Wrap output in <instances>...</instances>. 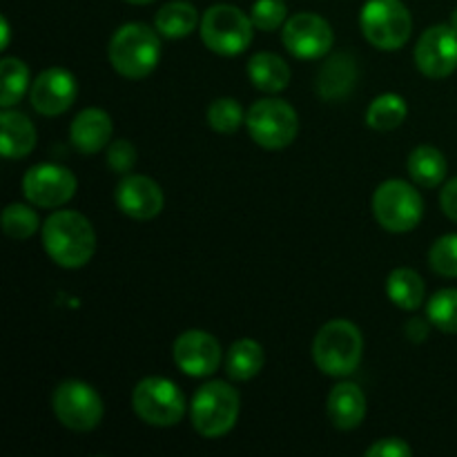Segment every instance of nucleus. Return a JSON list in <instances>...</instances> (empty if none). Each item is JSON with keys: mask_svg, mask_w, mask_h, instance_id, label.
I'll list each match as a JSON object with an SVG mask.
<instances>
[{"mask_svg": "<svg viewBox=\"0 0 457 457\" xmlns=\"http://www.w3.org/2000/svg\"><path fill=\"white\" fill-rule=\"evenodd\" d=\"M373 214L388 232H411L424 217V199L409 181L391 179L384 181L373 195Z\"/></svg>", "mask_w": 457, "mask_h": 457, "instance_id": "7", "label": "nucleus"}, {"mask_svg": "<svg viewBox=\"0 0 457 457\" xmlns=\"http://www.w3.org/2000/svg\"><path fill=\"white\" fill-rule=\"evenodd\" d=\"M427 317L437 330L457 335V288H445L428 299Z\"/></svg>", "mask_w": 457, "mask_h": 457, "instance_id": "28", "label": "nucleus"}, {"mask_svg": "<svg viewBox=\"0 0 457 457\" xmlns=\"http://www.w3.org/2000/svg\"><path fill=\"white\" fill-rule=\"evenodd\" d=\"M79 85L71 71L62 67H49L40 71L29 87V103L38 114L61 116L74 105Z\"/></svg>", "mask_w": 457, "mask_h": 457, "instance_id": "14", "label": "nucleus"}, {"mask_svg": "<svg viewBox=\"0 0 457 457\" xmlns=\"http://www.w3.org/2000/svg\"><path fill=\"white\" fill-rule=\"evenodd\" d=\"M428 317L427 320H422V317H413V320L406 324V335H409L411 342H424V339L428 337Z\"/></svg>", "mask_w": 457, "mask_h": 457, "instance_id": "36", "label": "nucleus"}, {"mask_svg": "<svg viewBox=\"0 0 457 457\" xmlns=\"http://www.w3.org/2000/svg\"><path fill=\"white\" fill-rule=\"evenodd\" d=\"M415 65L428 79H446L457 70V31L451 25H433L415 45Z\"/></svg>", "mask_w": 457, "mask_h": 457, "instance_id": "13", "label": "nucleus"}, {"mask_svg": "<svg viewBox=\"0 0 457 457\" xmlns=\"http://www.w3.org/2000/svg\"><path fill=\"white\" fill-rule=\"evenodd\" d=\"M239 411L241 397L237 388L230 386L228 382L214 379V382L204 384L192 397V427L199 436L217 440V437L228 436L235 428L237 420H239Z\"/></svg>", "mask_w": 457, "mask_h": 457, "instance_id": "4", "label": "nucleus"}, {"mask_svg": "<svg viewBox=\"0 0 457 457\" xmlns=\"http://www.w3.org/2000/svg\"><path fill=\"white\" fill-rule=\"evenodd\" d=\"M245 123L244 107L235 98H217L208 107V125L219 134H235Z\"/></svg>", "mask_w": 457, "mask_h": 457, "instance_id": "30", "label": "nucleus"}, {"mask_svg": "<svg viewBox=\"0 0 457 457\" xmlns=\"http://www.w3.org/2000/svg\"><path fill=\"white\" fill-rule=\"evenodd\" d=\"M107 165L119 174H129L132 168L137 165V147L125 138L110 143L107 147Z\"/></svg>", "mask_w": 457, "mask_h": 457, "instance_id": "33", "label": "nucleus"}, {"mask_svg": "<svg viewBox=\"0 0 457 457\" xmlns=\"http://www.w3.org/2000/svg\"><path fill=\"white\" fill-rule=\"evenodd\" d=\"M288 4L284 0H257L250 9L254 27L262 31H275L286 25L288 21Z\"/></svg>", "mask_w": 457, "mask_h": 457, "instance_id": "32", "label": "nucleus"}, {"mask_svg": "<svg viewBox=\"0 0 457 457\" xmlns=\"http://www.w3.org/2000/svg\"><path fill=\"white\" fill-rule=\"evenodd\" d=\"M357 62L348 54H335L317 74V94L324 101L335 103L348 96L357 79Z\"/></svg>", "mask_w": 457, "mask_h": 457, "instance_id": "20", "label": "nucleus"}, {"mask_svg": "<svg viewBox=\"0 0 457 457\" xmlns=\"http://www.w3.org/2000/svg\"><path fill=\"white\" fill-rule=\"evenodd\" d=\"M201 40L219 56H239L253 43L254 22L235 4H212L201 16Z\"/></svg>", "mask_w": 457, "mask_h": 457, "instance_id": "5", "label": "nucleus"}, {"mask_svg": "<svg viewBox=\"0 0 457 457\" xmlns=\"http://www.w3.org/2000/svg\"><path fill=\"white\" fill-rule=\"evenodd\" d=\"M40 228V219L34 208L22 204H12L3 210V230L4 235L16 241H25L36 235Z\"/></svg>", "mask_w": 457, "mask_h": 457, "instance_id": "29", "label": "nucleus"}, {"mask_svg": "<svg viewBox=\"0 0 457 457\" xmlns=\"http://www.w3.org/2000/svg\"><path fill=\"white\" fill-rule=\"evenodd\" d=\"M281 40H284L286 49L299 61H317L330 52L335 34L326 18L302 12L286 21L284 29H281Z\"/></svg>", "mask_w": 457, "mask_h": 457, "instance_id": "11", "label": "nucleus"}, {"mask_svg": "<svg viewBox=\"0 0 457 457\" xmlns=\"http://www.w3.org/2000/svg\"><path fill=\"white\" fill-rule=\"evenodd\" d=\"M364 38L382 52L404 47L413 31V18L402 0H366L360 13Z\"/></svg>", "mask_w": 457, "mask_h": 457, "instance_id": "6", "label": "nucleus"}, {"mask_svg": "<svg viewBox=\"0 0 457 457\" xmlns=\"http://www.w3.org/2000/svg\"><path fill=\"white\" fill-rule=\"evenodd\" d=\"M413 455V449L406 445L400 437H384V440L375 442L369 451H366V457H411Z\"/></svg>", "mask_w": 457, "mask_h": 457, "instance_id": "34", "label": "nucleus"}, {"mask_svg": "<svg viewBox=\"0 0 457 457\" xmlns=\"http://www.w3.org/2000/svg\"><path fill=\"white\" fill-rule=\"evenodd\" d=\"M36 141H38V137H36V128L29 116L12 110V107L3 110V114H0V145H3L4 159H25L36 147Z\"/></svg>", "mask_w": 457, "mask_h": 457, "instance_id": "18", "label": "nucleus"}, {"mask_svg": "<svg viewBox=\"0 0 457 457\" xmlns=\"http://www.w3.org/2000/svg\"><path fill=\"white\" fill-rule=\"evenodd\" d=\"M266 364V353L263 346L254 339H239L230 346L226 355V373L235 382H248L257 378Z\"/></svg>", "mask_w": 457, "mask_h": 457, "instance_id": "23", "label": "nucleus"}, {"mask_svg": "<svg viewBox=\"0 0 457 457\" xmlns=\"http://www.w3.org/2000/svg\"><path fill=\"white\" fill-rule=\"evenodd\" d=\"M409 105L400 94H382L375 98L366 112V125L375 132H391L406 120Z\"/></svg>", "mask_w": 457, "mask_h": 457, "instance_id": "26", "label": "nucleus"}, {"mask_svg": "<svg viewBox=\"0 0 457 457\" xmlns=\"http://www.w3.org/2000/svg\"><path fill=\"white\" fill-rule=\"evenodd\" d=\"M328 418L339 431H353L366 418V395L357 384L344 382L330 391Z\"/></svg>", "mask_w": 457, "mask_h": 457, "instance_id": "19", "label": "nucleus"}, {"mask_svg": "<svg viewBox=\"0 0 457 457\" xmlns=\"http://www.w3.org/2000/svg\"><path fill=\"white\" fill-rule=\"evenodd\" d=\"M406 168H409L411 179L422 187H437L449 172L446 156L433 145L415 147L409 154Z\"/></svg>", "mask_w": 457, "mask_h": 457, "instance_id": "24", "label": "nucleus"}, {"mask_svg": "<svg viewBox=\"0 0 457 457\" xmlns=\"http://www.w3.org/2000/svg\"><path fill=\"white\" fill-rule=\"evenodd\" d=\"M0 76H3V92H0V107L9 110V107L18 105L27 89L31 87L29 80V67L21 61V58H3L0 61Z\"/></svg>", "mask_w": 457, "mask_h": 457, "instance_id": "27", "label": "nucleus"}, {"mask_svg": "<svg viewBox=\"0 0 457 457\" xmlns=\"http://www.w3.org/2000/svg\"><path fill=\"white\" fill-rule=\"evenodd\" d=\"M174 361L190 378H210L221 364V346L205 330H186L174 342Z\"/></svg>", "mask_w": 457, "mask_h": 457, "instance_id": "15", "label": "nucleus"}, {"mask_svg": "<svg viewBox=\"0 0 457 457\" xmlns=\"http://www.w3.org/2000/svg\"><path fill=\"white\" fill-rule=\"evenodd\" d=\"M43 245L54 263L76 270L92 262L96 253V232L85 214L58 210L45 221Z\"/></svg>", "mask_w": 457, "mask_h": 457, "instance_id": "1", "label": "nucleus"}, {"mask_svg": "<svg viewBox=\"0 0 457 457\" xmlns=\"http://www.w3.org/2000/svg\"><path fill=\"white\" fill-rule=\"evenodd\" d=\"M245 125L263 150H284L299 132V116L290 103L281 98H262L245 114Z\"/></svg>", "mask_w": 457, "mask_h": 457, "instance_id": "8", "label": "nucleus"}, {"mask_svg": "<svg viewBox=\"0 0 457 457\" xmlns=\"http://www.w3.org/2000/svg\"><path fill=\"white\" fill-rule=\"evenodd\" d=\"M451 27H453V29L457 31V9L453 13H451Z\"/></svg>", "mask_w": 457, "mask_h": 457, "instance_id": "39", "label": "nucleus"}, {"mask_svg": "<svg viewBox=\"0 0 457 457\" xmlns=\"http://www.w3.org/2000/svg\"><path fill=\"white\" fill-rule=\"evenodd\" d=\"M3 49H7V43H9V25H7V18H3Z\"/></svg>", "mask_w": 457, "mask_h": 457, "instance_id": "37", "label": "nucleus"}, {"mask_svg": "<svg viewBox=\"0 0 457 457\" xmlns=\"http://www.w3.org/2000/svg\"><path fill=\"white\" fill-rule=\"evenodd\" d=\"M196 25H201L199 12L195 4L186 3V0L165 3L154 16V29L170 40L186 38L196 29Z\"/></svg>", "mask_w": 457, "mask_h": 457, "instance_id": "22", "label": "nucleus"}, {"mask_svg": "<svg viewBox=\"0 0 457 457\" xmlns=\"http://www.w3.org/2000/svg\"><path fill=\"white\" fill-rule=\"evenodd\" d=\"M107 56L112 67L125 79H145L161 61L159 31L143 22H128L114 31Z\"/></svg>", "mask_w": 457, "mask_h": 457, "instance_id": "2", "label": "nucleus"}, {"mask_svg": "<svg viewBox=\"0 0 457 457\" xmlns=\"http://www.w3.org/2000/svg\"><path fill=\"white\" fill-rule=\"evenodd\" d=\"M116 205L129 219L150 221L161 214L165 196L154 179L145 177V174H125L116 187Z\"/></svg>", "mask_w": 457, "mask_h": 457, "instance_id": "16", "label": "nucleus"}, {"mask_svg": "<svg viewBox=\"0 0 457 457\" xmlns=\"http://www.w3.org/2000/svg\"><path fill=\"white\" fill-rule=\"evenodd\" d=\"M52 409L58 422L76 433L94 431L105 415L101 395L79 379H65L58 384L52 395Z\"/></svg>", "mask_w": 457, "mask_h": 457, "instance_id": "10", "label": "nucleus"}, {"mask_svg": "<svg viewBox=\"0 0 457 457\" xmlns=\"http://www.w3.org/2000/svg\"><path fill=\"white\" fill-rule=\"evenodd\" d=\"M134 413L145 424L170 428L186 415V397L174 382L165 378H145L132 393Z\"/></svg>", "mask_w": 457, "mask_h": 457, "instance_id": "9", "label": "nucleus"}, {"mask_svg": "<svg viewBox=\"0 0 457 457\" xmlns=\"http://www.w3.org/2000/svg\"><path fill=\"white\" fill-rule=\"evenodd\" d=\"M112 119L98 107H87L70 125V141L80 154H98L112 138Z\"/></svg>", "mask_w": 457, "mask_h": 457, "instance_id": "17", "label": "nucleus"}, {"mask_svg": "<svg viewBox=\"0 0 457 457\" xmlns=\"http://www.w3.org/2000/svg\"><path fill=\"white\" fill-rule=\"evenodd\" d=\"M386 295L397 308L402 311H418L427 297V286L424 279L411 268H397L386 279Z\"/></svg>", "mask_w": 457, "mask_h": 457, "instance_id": "25", "label": "nucleus"}, {"mask_svg": "<svg viewBox=\"0 0 457 457\" xmlns=\"http://www.w3.org/2000/svg\"><path fill=\"white\" fill-rule=\"evenodd\" d=\"M76 177L56 163H40L27 170L22 192L36 208H61L76 195Z\"/></svg>", "mask_w": 457, "mask_h": 457, "instance_id": "12", "label": "nucleus"}, {"mask_svg": "<svg viewBox=\"0 0 457 457\" xmlns=\"http://www.w3.org/2000/svg\"><path fill=\"white\" fill-rule=\"evenodd\" d=\"M248 76L262 92H284L290 83V67L272 52H257L248 62Z\"/></svg>", "mask_w": 457, "mask_h": 457, "instance_id": "21", "label": "nucleus"}, {"mask_svg": "<svg viewBox=\"0 0 457 457\" xmlns=\"http://www.w3.org/2000/svg\"><path fill=\"white\" fill-rule=\"evenodd\" d=\"M440 205L442 212L457 223V177L451 179L445 186V190L440 192Z\"/></svg>", "mask_w": 457, "mask_h": 457, "instance_id": "35", "label": "nucleus"}, {"mask_svg": "<svg viewBox=\"0 0 457 457\" xmlns=\"http://www.w3.org/2000/svg\"><path fill=\"white\" fill-rule=\"evenodd\" d=\"M125 3H129V4H150V3H154V0H125Z\"/></svg>", "mask_w": 457, "mask_h": 457, "instance_id": "38", "label": "nucleus"}, {"mask_svg": "<svg viewBox=\"0 0 457 457\" xmlns=\"http://www.w3.org/2000/svg\"><path fill=\"white\" fill-rule=\"evenodd\" d=\"M428 263L440 277L457 279V235H445L428 250Z\"/></svg>", "mask_w": 457, "mask_h": 457, "instance_id": "31", "label": "nucleus"}, {"mask_svg": "<svg viewBox=\"0 0 457 457\" xmlns=\"http://www.w3.org/2000/svg\"><path fill=\"white\" fill-rule=\"evenodd\" d=\"M364 353L361 330L348 320H333L321 326L312 342L317 369L330 378H348L357 370Z\"/></svg>", "mask_w": 457, "mask_h": 457, "instance_id": "3", "label": "nucleus"}]
</instances>
